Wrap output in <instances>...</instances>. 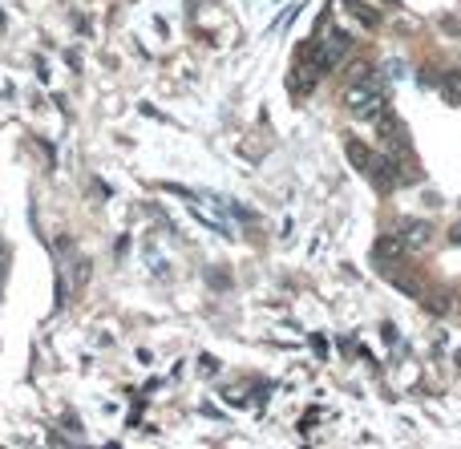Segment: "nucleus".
<instances>
[{
    "label": "nucleus",
    "mask_w": 461,
    "mask_h": 449,
    "mask_svg": "<svg viewBox=\"0 0 461 449\" xmlns=\"http://www.w3.org/2000/svg\"><path fill=\"white\" fill-rule=\"evenodd\" d=\"M377 138L389 146V150H405V126H401V118H396V113L384 110L377 118Z\"/></svg>",
    "instance_id": "obj_3"
},
{
    "label": "nucleus",
    "mask_w": 461,
    "mask_h": 449,
    "mask_svg": "<svg viewBox=\"0 0 461 449\" xmlns=\"http://www.w3.org/2000/svg\"><path fill=\"white\" fill-rule=\"evenodd\" d=\"M344 150H348V162H352V166H356L361 175H368V170H372V154H368V146H364V142L348 138V142H344Z\"/></svg>",
    "instance_id": "obj_6"
},
{
    "label": "nucleus",
    "mask_w": 461,
    "mask_h": 449,
    "mask_svg": "<svg viewBox=\"0 0 461 449\" xmlns=\"http://www.w3.org/2000/svg\"><path fill=\"white\" fill-rule=\"evenodd\" d=\"M344 106L352 110V118L372 122V118H380V113L389 110V106H384V85L372 81V77L352 81V85H348V94H344Z\"/></svg>",
    "instance_id": "obj_1"
},
{
    "label": "nucleus",
    "mask_w": 461,
    "mask_h": 449,
    "mask_svg": "<svg viewBox=\"0 0 461 449\" xmlns=\"http://www.w3.org/2000/svg\"><path fill=\"white\" fill-rule=\"evenodd\" d=\"M389 4H396V0H389Z\"/></svg>",
    "instance_id": "obj_10"
},
{
    "label": "nucleus",
    "mask_w": 461,
    "mask_h": 449,
    "mask_svg": "<svg viewBox=\"0 0 461 449\" xmlns=\"http://www.w3.org/2000/svg\"><path fill=\"white\" fill-rule=\"evenodd\" d=\"M449 239H453V243L461 247V223H453V227H449Z\"/></svg>",
    "instance_id": "obj_9"
},
{
    "label": "nucleus",
    "mask_w": 461,
    "mask_h": 449,
    "mask_svg": "<svg viewBox=\"0 0 461 449\" xmlns=\"http://www.w3.org/2000/svg\"><path fill=\"white\" fill-rule=\"evenodd\" d=\"M377 259H396V255H405V243L396 239V235H384V239L377 243V251H372Z\"/></svg>",
    "instance_id": "obj_8"
},
{
    "label": "nucleus",
    "mask_w": 461,
    "mask_h": 449,
    "mask_svg": "<svg viewBox=\"0 0 461 449\" xmlns=\"http://www.w3.org/2000/svg\"><path fill=\"white\" fill-rule=\"evenodd\" d=\"M348 45H352V37L348 32H328V41H312L308 45V61L320 69V73H328V69H336V65L348 57Z\"/></svg>",
    "instance_id": "obj_2"
},
{
    "label": "nucleus",
    "mask_w": 461,
    "mask_h": 449,
    "mask_svg": "<svg viewBox=\"0 0 461 449\" xmlns=\"http://www.w3.org/2000/svg\"><path fill=\"white\" fill-rule=\"evenodd\" d=\"M372 182H377V191H393L396 182H401V166H396V158H372Z\"/></svg>",
    "instance_id": "obj_4"
},
{
    "label": "nucleus",
    "mask_w": 461,
    "mask_h": 449,
    "mask_svg": "<svg viewBox=\"0 0 461 449\" xmlns=\"http://www.w3.org/2000/svg\"><path fill=\"white\" fill-rule=\"evenodd\" d=\"M396 239L405 243V251H409V247H425L429 243V223H421V219H417V223H401Z\"/></svg>",
    "instance_id": "obj_5"
},
{
    "label": "nucleus",
    "mask_w": 461,
    "mask_h": 449,
    "mask_svg": "<svg viewBox=\"0 0 461 449\" xmlns=\"http://www.w3.org/2000/svg\"><path fill=\"white\" fill-rule=\"evenodd\" d=\"M441 97H445V106H461V69L441 77Z\"/></svg>",
    "instance_id": "obj_7"
}]
</instances>
